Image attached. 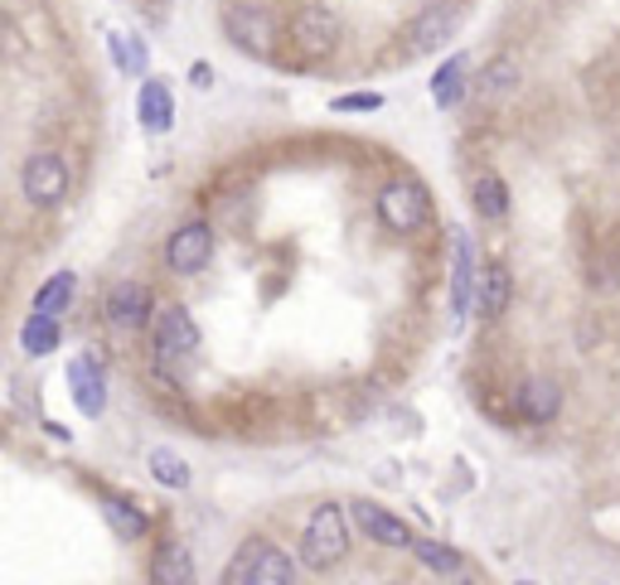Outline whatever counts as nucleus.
<instances>
[{"instance_id":"3","label":"nucleus","mask_w":620,"mask_h":585,"mask_svg":"<svg viewBox=\"0 0 620 585\" xmlns=\"http://www.w3.org/2000/svg\"><path fill=\"white\" fill-rule=\"evenodd\" d=\"M20 194H24V204H34V208H54L69 198V165H63V155L54 151H34L30 160H24V170H20Z\"/></svg>"},{"instance_id":"1","label":"nucleus","mask_w":620,"mask_h":585,"mask_svg":"<svg viewBox=\"0 0 620 585\" xmlns=\"http://www.w3.org/2000/svg\"><path fill=\"white\" fill-rule=\"evenodd\" d=\"M349 523L345 509L339 503H321V509L311 513V523L301 527V566L311 571H329L339 566L349 556Z\"/></svg>"},{"instance_id":"23","label":"nucleus","mask_w":620,"mask_h":585,"mask_svg":"<svg viewBox=\"0 0 620 585\" xmlns=\"http://www.w3.org/2000/svg\"><path fill=\"white\" fill-rule=\"evenodd\" d=\"M102 517H108V527H112L122 542L146 537V527H151V517L141 513V509H131L126 499H102Z\"/></svg>"},{"instance_id":"5","label":"nucleus","mask_w":620,"mask_h":585,"mask_svg":"<svg viewBox=\"0 0 620 585\" xmlns=\"http://www.w3.org/2000/svg\"><path fill=\"white\" fill-rule=\"evenodd\" d=\"M480 257H475V237L451 233V310L456 319H466L470 310H480Z\"/></svg>"},{"instance_id":"12","label":"nucleus","mask_w":620,"mask_h":585,"mask_svg":"<svg viewBox=\"0 0 620 585\" xmlns=\"http://www.w3.org/2000/svg\"><path fill=\"white\" fill-rule=\"evenodd\" d=\"M69 392H73V407L83 411V417H102V407H108V382H102V368L98 358L78 353L69 363Z\"/></svg>"},{"instance_id":"6","label":"nucleus","mask_w":620,"mask_h":585,"mask_svg":"<svg viewBox=\"0 0 620 585\" xmlns=\"http://www.w3.org/2000/svg\"><path fill=\"white\" fill-rule=\"evenodd\" d=\"M214 261V228L209 223H180L175 233H170V243H165V266L175 276H200L204 266Z\"/></svg>"},{"instance_id":"32","label":"nucleus","mask_w":620,"mask_h":585,"mask_svg":"<svg viewBox=\"0 0 620 585\" xmlns=\"http://www.w3.org/2000/svg\"><path fill=\"white\" fill-rule=\"evenodd\" d=\"M519 585H533V581H519Z\"/></svg>"},{"instance_id":"11","label":"nucleus","mask_w":620,"mask_h":585,"mask_svg":"<svg viewBox=\"0 0 620 585\" xmlns=\"http://www.w3.org/2000/svg\"><path fill=\"white\" fill-rule=\"evenodd\" d=\"M456 24H460V0H437V6H427L413 20V30H407V44L421 49V53H431V49H441L446 39L456 34Z\"/></svg>"},{"instance_id":"19","label":"nucleus","mask_w":620,"mask_h":585,"mask_svg":"<svg viewBox=\"0 0 620 585\" xmlns=\"http://www.w3.org/2000/svg\"><path fill=\"white\" fill-rule=\"evenodd\" d=\"M59 339H63L59 319H54V315L30 310V319H24V329H20V349L30 353V358H44V353H54V349H59Z\"/></svg>"},{"instance_id":"15","label":"nucleus","mask_w":620,"mask_h":585,"mask_svg":"<svg viewBox=\"0 0 620 585\" xmlns=\"http://www.w3.org/2000/svg\"><path fill=\"white\" fill-rule=\"evenodd\" d=\"M151 585H194V552L184 542H165L151 556Z\"/></svg>"},{"instance_id":"25","label":"nucleus","mask_w":620,"mask_h":585,"mask_svg":"<svg viewBox=\"0 0 620 585\" xmlns=\"http://www.w3.org/2000/svg\"><path fill=\"white\" fill-rule=\"evenodd\" d=\"M514 88H519V63H514V59H495L490 69L480 73V88H475V92H480L485 102H499V98H509Z\"/></svg>"},{"instance_id":"24","label":"nucleus","mask_w":620,"mask_h":585,"mask_svg":"<svg viewBox=\"0 0 620 585\" xmlns=\"http://www.w3.org/2000/svg\"><path fill=\"white\" fill-rule=\"evenodd\" d=\"M146 470H151L155 484H165V489H184V484H190V464H184L170 445H155V450H151V455H146Z\"/></svg>"},{"instance_id":"26","label":"nucleus","mask_w":620,"mask_h":585,"mask_svg":"<svg viewBox=\"0 0 620 585\" xmlns=\"http://www.w3.org/2000/svg\"><path fill=\"white\" fill-rule=\"evenodd\" d=\"M108 53H112V63H116V73H141L146 69V44H141L136 34H108Z\"/></svg>"},{"instance_id":"31","label":"nucleus","mask_w":620,"mask_h":585,"mask_svg":"<svg viewBox=\"0 0 620 585\" xmlns=\"http://www.w3.org/2000/svg\"><path fill=\"white\" fill-rule=\"evenodd\" d=\"M456 585H470V581H460V576H456Z\"/></svg>"},{"instance_id":"21","label":"nucleus","mask_w":620,"mask_h":585,"mask_svg":"<svg viewBox=\"0 0 620 585\" xmlns=\"http://www.w3.org/2000/svg\"><path fill=\"white\" fill-rule=\"evenodd\" d=\"M413 556L431 571V576H446V581H456L460 571H466V556H460L456 547H446V542H431V537H417L413 542Z\"/></svg>"},{"instance_id":"30","label":"nucleus","mask_w":620,"mask_h":585,"mask_svg":"<svg viewBox=\"0 0 620 585\" xmlns=\"http://www.w3.org/2000/svg\"><path fill=\"white\" fill-rule=\"evenodd\" d=\"M6 6H10V16H24V10H34L39 0H6Z\"/></svg>"},{"instance_id":"27","label":"nucleus","mask_w":620,"mask_h":585,"mask_svg":"<svg viewBox=\"0 0 620 585\" xmlns=\"http://www.w3.org/2000/svg\"><path fill=\"white\" fill-rule=\"evenodd\" d=\"M262 552H267V542H247V547L228 562V576H223V585H243V576L257 566V556H262Z\"/></svg>"},{"instance_id":"8","label":"nucleus","mask_w":620,"mask_h":585,"mask_svg":"<svg viewBox=\"0 0 620 585\" xmlns=\"http://www.w3.org/2000/svg\"><path fill=\"white\" fill-rule=\"evenodd\" d=\"M223 30L243 53H253V59H272V44H276V24L267 10L257 6H228L223 10Z\"/></svg>"},{"instance_id":"18","label":"nucleus","mask_w":620,"mask_h":585,"mask_svg":"<svg viewBox=\"0 0 620 585\" xmlns=\"http://www.w3.org/2000/svg\"><path fill=\"white\" fill-rule=\"evenodd\" d=\"M509 296H514L509 266H505V261L485 266V276H480V315H485V319H499V315L509 310Z\"/></svg>"},{"instance_id":"16","label":"nucleus","mask_w":620,"mask_h":585,"mask_svg":"<svg viewBox=\"0 0 620 585\" xmlns=\"http://www.w3.org/2000/svg\"><path fill=\"white\" fill-rule=\"evenodd\" d=\"M466 83H470V59L466 53H451V59L431 73V98H437V106L451 112L456 102H466Z\"/></svg>"},{"instance_id":"20","label":"nucleus","mask_w":620,"mask_h":585,"mask_svg":"<svg viewBox=\"0 0 620 585\" xmlns=\"http://www.w3.org/2000/svg\"><path fill=\"white\" fill-rule=\"evenodd\" d=\"M470 204H475V213H480V218H490V223L509 218V184L499 179V175H480V179L470 184Z\"/></svg>"},{"instance_id":"9","label":"nucleus","mask_w":620,"mask_h":585,"mask_svg":"<svg viewBox=\"0 0 620 585\" xmlns=\"http://www.w3.org/2000/svg\"><path fill=\"white\" fill-rule=\"evenodd\" d=\"M349 517H354V527H359V537L368 542H378V547H393V552H413V527L403 523V517H393L388 509H378V503H368V499H354L349 503Z\"/></svg>"},{"instance_id":"4","label":"nucleus","mask_w":620,"mask_h":585,"mask_svg":"<svg viewBox=\"0 0 620 585\" xmlns=\"http://www.w3.org/2000/svg\"><path fill=\"white\" fill-rule=\"evenodd\" d=\"M345 39V24L329 6H301L292 16V44L301 49V59H329Z\"/></svg>"},{"instance_id":"10","label":"nucleus","mask_w":620,"mask_h":585,"mask_svg":"<svg viewBox=\"0 0 620 585\" xmlns=\"http://www.w3.org/2000/svg\"><path fill=\"white\" fill-rule=\"evenodd\" d=\"M102 315H108L112 329H141V325H151V319H155V300H151V290L141 281H116L108 290Z\"/></svg>"},{"instance_id":"13","label":"nucleus","mask_w":620,"mask_h":585,"mask_svg":"<svg viewBox=\"0 0 620 585\" xmlns=\"http://www.w3.org/2000/svg\"><path fill=\"white\" fill-rule=\"evenodd\" d=\"M136 116H141V131H146V136H165V131L175 126V98H170L165 78H146V83H141Z\"/></svg>"},{"instance_id":"29","label":"nucleus","mask_w":620,"mask_h":585,"mask_svg":"<svg viewBox=\"0 0 620 585\" xmlns=\"http://www.w3.org/2000/svg\"><path fill=\"white\" fill-rule=\"evenodd\" d=\"M190 83H194V88H214V69H209V63H194V69H190Z\"/></svg>"},{"instance_id":"7","label":"nucleus","mask_w":620,"mask_h":585,"mask_svg":"<svg viewBox=\"0 0 620 585\" xmlns=\"http://www.w3.org/2000/svg\"><path fill=\"white\" fill-rule=\"evenodd\" d=\"M155 353H161L165 363H180V358L200 353V325H194V315L175 300L155 310Z\"/></svg>"},{"instance_id":"14","label":"nucleus","mask_w":620,"mask_h":585,"mask_svg":"<svg viewBox=\"0 0 620 585\" xmlns=\"http://www.w3.org/2000/svg\"><path fill=\"white\" fill-rule=\"evenodd\" d=\"M514 407H519V417L529 425H543V421H558L562 411V388L552 378H524L519 382V397H514Z\"/></svg>"},{"instance_id":"28","label":"nucleus","mask_w":620,"mask_h":585,"mask_svg":"<svg viewBox=\"0 0 620 585\" xmlns=\"http://www.w3.org/2000/svg\"><path fill=\"white\" fill-rule=\"evenodd\" d=\"M329 106H335V112H378L384 98H378V92H349V98H335Z\"/></svg>"},{"instance_id":"22","label":"nucleus","mask_w":620,"mask_h":585,"mask_svg":"<svg viewBox=\"0 0 620 585\" xmlns=\"http://www.w3.org/2000/svg\"><path fill=\"white\" fill-rule=\"evenodd\" d=\"M243 585H296V562L267 542V552L257 556V566L243 576Z\"/></svg>"},{"instance_id":"2","label":"nucleus","mask_w":620,"mask_h":585,"mask_svg":"<svg viewBox=\"0 0 620 585\" xmlns=\"http://www.w3.org/2000/svg\"><path fill=\"white\" fill-rule=\"evenodd\" d=\"M374 208H378L388 233L413 237L427 228V218H431V194H427V184H417V179H388L384 189H378Z\"/></svg>"},{"instance_id":"17","label":"nucleus","mask_w":620,"mask_h":585,"mask_svg":"<svg viewBox=\"0 0 620 585\" xmlns=\"http://www.w3.org/2000/svg\"><path fill=\"white\" fill-rule=\"evenodd\" d=\"M73 300H78V276H73V271H54L44 286L34 290V310H39V315H54V319L69 315Z\"/></svg>"}]
</instances>
